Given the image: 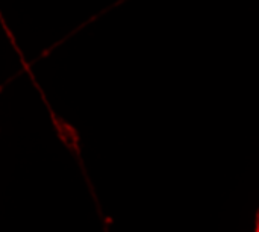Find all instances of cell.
Listing matches in <instances>:
<instances>
[{
  "label": "cell",
  "instance_id": "1",
  "mask_svg": "<svg viewBox=\"0 0 259 232\" xmlns=\"http://www.w3.org/2000/svg\"><path fill=\"white\" fill-rule=\"evenodd\" d=\"M255 232H259V208L256 211V217H255Z\"/></svg>",
  "mask_w": 259,
  "mask_h": 232
}]
</instances>
